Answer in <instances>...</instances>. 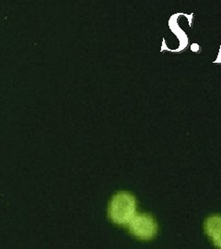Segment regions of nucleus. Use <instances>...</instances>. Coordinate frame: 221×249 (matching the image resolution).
<instances>
[{
	"label": "nucleus",
	"instance_id": "nucleus-1",
	"mask_svg": "<svg viewBox=\"0 0 221 249\" xmlns=\"http://www.w3.org/2000/svg\"><path fill=\"white\" fill-rule=\"evenodd\" d=\"M136 214V199L135 196L125 191L116 193L112 197L109 208V219L118 225H128Z\"/></svg>",
	"mask_w": 221,
	"mask_h": 249
},
{
	"label": "nucleus",
	"instance_id": "nucleus-2",
	"mask_svg": "<svg viewBox=\"0 0 221 249\" xmlns=\"http://www.w3.org/2000/svg\"><path fill=\"white\" fill-rule=\"evenodd\" d=\"M128 226L130 232L139 240H152L158 232L157 222L150 214H136Z\"/></svg>",
	"mask_w": 221,
	"mask_h": 249
},
{
	"label": "nucleus",
	"instance_id": "nucleus-3",
	"mask_svg": "<svg viewBox=\"0 0 221 249\" xmlns=\"http://www.w3.org/2000/svg\"><path fill=\"white\" fill-rule=\"evenodd\" d=\"M204 231L213 246L221 249V214L208 216L204 223Z\"/></svg>",
	"mask_w": 221,
	"mask_h": 249
},
{
	"label": "nucleus",
	"instance_id": "nucleus-4",
	"mask_svg": "<svg viewBox=\"0 0 221 249\" xmlns=\"http://www.w3.org/2000/svg\"><path fill=\"white\" fill-rule=\"evenodd\" d=\"M215 64H221V47H220V52H219V54H218V57H217V59L214 61Z\"/></svg>",
	"mask_w": 221,
	"mask_h": 249
}]
</instances>
